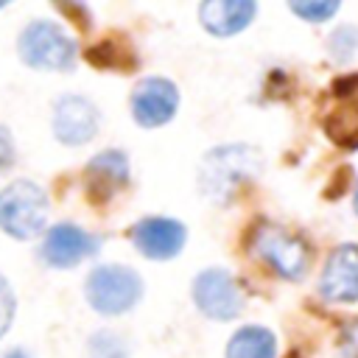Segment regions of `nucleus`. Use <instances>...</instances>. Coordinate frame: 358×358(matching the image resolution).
<instances>
[{
  "label": "nucleus",
  "instance_id": "obj_15",
  "mask_svg": "<svg viewBox=\"0 0 358 358\" xmlns=\"http://www.w3.org/2000/svg\"><path fill=\"white\" fill-rule=\"evenodd\" d=\"M355 81H350L352 90H347V103L336 109L333 117L327 120L330 137L341 145H358V84Z\"/></svg>",
  "mask_w": 358,
  "mask_h": 358
},
{
  "label": "nucleus",
  "instance_id": "obj_6",
  "mask_svg": "<svg viewBox=\"0 0 358 358\" xmlns=\"http://www.w3.org/2000/svg\"><path fill=\"white\" fill-rule=\"evenodd\" d=\"M193 302L207 319H235L243 310V291L227 268H207L193 280Z\"/></svg>",
  "mask_w": 358,
  "mask_h": 358
},
{
  "label": "nucleus",
  "instance_id": "obj_1",
  "mask_svg": "<svg viewBox=\"0 0 358 358\" xmlns=\"http://www.w3.org/2000/svg\"><path fill=\"white\" fill-rule=\"evenodd\" d=\"M263 168V154L255 145L246 143H232V145H218L204 154L201 168H199V187L213 204H229L232 196L257 179Z\"/></svg>",
  "mask_w": 358,
  "mask_h": 358
},
{
  "label": "nucleus",
  "instance_id": "obj_8",
  "mask_svg": "<svg viewBox=\"0 0 358 358\" xmlns=\"http://www.w3.org/2000/svg\"><path fill=\"white\" fill-rule=\"evenodd\" d=\"M319 294L327 302H341V305L358 302V246L355 243H341L330 252L319 277Z\"/></svg>",
  "mask_w": 358,
  "mask_h": 358
},
{
  "label": "nucleus",
  "instance_id": "obj_16",
  "mask_svg": "<svg viewBox=\"0 0 358 358\" xmlns=\"http://www.w3.org/2000/svg\"><path fill=\"white\" fill-rule=\"evenodd\" d=\"M87 59L92 62V64H98L101 70H126V64H131V53L129 50H123L117 42H112V39H103V42H98L92 50H87Z\"/></svg>",
  "mask_w": 358,
  "mask_h": 358
},
{
  "label": "nucleus",
  "instance_id": "obj_4",
  "mask_svg": "<svg viewBox=\"0 0 358 358\" xmlns=\"http://www.w3.org/2000/svg\"><path fill=\"white\" fill-rule=\"evenodd\" d=\"M143 296V280L129 266H98L87 277V302L103 316H120Z\"/></svg>",
  "mask_w": 358,
  "mask_h": 358
},
{
  "label": "nucleus",
  "instance_id": "obj_14",
  "mask_svg": "<svg viewBox=\"0 0 358 358\" xmlns=\"http://www.w3.org/2000/svg\"><path fill=\"white\" fill-rule=\"evenodd\" d=\"M227 358H277V338L257 324L241 327L227 344Z\"/></svg>",
  "mask_w": 358,
  "mask_h": 358
},
{
  "label": "nucleus",
  "instance_id": "obj_20",
  "mask_svg": "<svg viewBox=\"0 0 358 358\" xmlns=\"http://www.w3.org/2000/svg\"><path fill=\"white\" fill-rule=\"evenodd\" d=\"M14 308H17V299H14V291L8 285L6 277H0V336L11 327V319H14Z\"/></svg>",
  "mask_w": 358,
  "mask_h": 358
},
{
  "label": "nucleus",
  "instance_id": "obj_18",
  "mask_svg": "<svg viewBox=\"0 0 358 358\" xmlns=\"http://www.w3.org/2000/svg\"><path fill=\"white\" fill-rule=\"evenodd\" d=\"M341 0H288L291 11L308 22H324L336 14Z\"/></svg>",
  "mask_w": 358,
  "mask_h": 358
},
{
  "label": "nucleus",
  "instance_id": "obj_25",
  "mask_svg": "<svg viewBox=\"0 0 358 358\" xmlns=\"http://www.w3.org/2000/svg\"><path fill=\"white\" fill-rule=\"evenodd\" d=\"M355 213H358V185H355Z\"/></svg>",
  "mask_w": 358,
  "mask_h": 358
},
{
  "label": "nucleus",
  "instance_id": "obj_21",
  "mask_svg": "<svg viewBox=\"0 0 358 358\" xmlns=\"http://www.w3.org/2000/svg\"><path fill=\"white\" fill-rule=\"evenodd\" d=\"M53 6H56L62 14H67L73 22H78V25H87V22H90L87 3H84V0H53Z\"/></svg>",
  "mask_w": 358,
  "mask_h": 358
},
{
  "label": "nucleus",
  "instance_id": "obj_26",
  "mask_svg": "<svg viewBox=\"0 0 358 358\" xmlns=\"http://www.w3.org/2000/svg\"><path fill=\"white\" fill-rule=\"evenodd\" d=\"M8 3H11V0H0V8H3V6H8Z\"/></svg>",
  "mask_w": 358,
  "mask_h": 358
},
{
  "label": "nucleus",
  "instance_id": "obj_12",
  "mask_svg": "<svg viewBox=\"0 0 358 358\" xmlns=\"http://www.w3.org/2000/svg\"><path fill=\"white\" fill-rule=\"evenodd\" d=\"M84 176L87 193L95 201H106L129 185V159L123 151H101L87 162Z\"/></svg>",
  "mask_w": 358,
  "mask_h": 358
},
{
  "label": "nucleus",
  "instance_id": "obj_17",
  "mask_svg": "<svg viewBox=\"0 0 358 358\" xmlns=\"http://www.w3.org/2000/svg\"><path fill=\"white\" fill-rule=\"evenodd\" d=\"M330 53L336 62H350L355 53H358V28L355 25H341L330 34V42H327Z\"/></svg>",
  "mask_w": 358,
  "mask_h": 358
},
{
  "label": "nucleus",
  "instance_id": "obj_13",
  "mask_svg": "<svg viewBox=\"0 0 358 358\" xmlns=\"http://www.w3.org/2000/svg\"><path fill=\"white\" fill-rule=\"evenodd\" d=\"M257 11V0H201L199 20L213 36H232L243 31Z\"/></svg>",
  "mask_w": 358,
  "mask_h": 358
},
{
  "label": "nucleus",
  "instance_id": "obj_24",
  "mask_svg": "<svg viewBox=\"0 0 358 358\" xmlns=\"http://www.w3.org/2000/svg\"><path fill=\"white\" fill-rule=\"evenodd\" d=\"M3 358H31L28 352H22V350H11V352H6Z\"/></svg>",
  "mask_w": 358,
  "mask_h": 358
},
{
  "label": "nucleus",
  "instance_id": "obj_9",
  "mask_svg": "<svg viewBox=\"0 0 358 358\" xmlns=\"http://www.w3.org/2000/svg\"><path fill=\"white\" fill-rule=\"evenodd\" d=\"M101 115L92 101L81 95H64L53 109V134L64 145H84L98 134Z\"/></svg>",
  "mask_w": 358,
  "mask_h": 358
},
{
  "label": "nucleus",
  "instance_id": "obj_7",
  "mask_svg": "<svg viewBox=\"0 0 358 358\" xmlns=\"http://www.w3.org/2000/svg\"><path fill=\"white\" fill-rule=\"evenodd\" d=\"M129 106H131V117L140 126L154 129V126L168 123L176 115V109H179V90H176L173 81H168L162 76H148V78H143L131 90Z\"/></svg>",
  "mask_w": 358,
  "mask_h": 358
},
{
  "label": "nucleus",
  "instance_id": "obj_19",
  "mask_svg": "<svg viewBox=\"0 0 358 358\" xmlns=\"http://www.w3.org/2000/svg\"><path fill=\"white\" fill-rule=\"evenodd\" d=\"M90 358H129V355H126V344L115 333L101 330L90 338Z\"/></svg>",
  "mask_w": 358,
  "mask_h": 358
},
{
  "label": "nucleus",
  "instance_id": "obj_2",
  "mask_svg": "<svg viewBox=\"0 0 358 358\" xmlns=\"http://www.w3.org/2000/svg\"><path fill=\"white\" fill-rule=\"evenodd\" d=\"M48 196L31 179H17L0 190V229L11 238L28 241L45 229Z\"/></svg>",
  "mask_w": 358,
  "mask_h": 358
},
{
  "label": "nucleus",
  "instance_id": "obj_10",
  "mask_svg": "<svg viewBox=\"0 0 358 358\" xmlns=\"http://www.w3.org/2000/svg\"><path fill=\"white\" fill-rule=\"evenodd\" d=\"M101 238L84 232L76 224H53L42 243V260L53 268H70L98 252Z\"/></svg>",
  "mask_w": 358,
  "mask_h": 358
},
{
  "label": "nucleus",
  "instance_id": "obj_5",
  "mask_svg": "<svg viewBox=\"0 0 358 358\" xmlns=\"http://www.w3.org/2000/svg\"><path fill=\"white\" fill-rule=\"evenodd\" d=\"M252 246H255V255L263 263H268L274 274H280L285 280L305 277V271L310 266V252H308L305 241H299L296 235H291L288 229H282L277 224H260L252 235Z\"/></svg>",
  "mask_w": 358,
  "mask_h": 358
},
{
  "label": "nucleus",
  "instance_id": "obj_22",
  "mask_svg": "<svg viewBox=\"0 0 358 358\" xmlns=\"http://www.w3.org/2000/svg\"><path fill=\"white\" fill-rule=\"evenodd\" d=\"M14 165V140L6 126H0V173H6Z\"/></svg>",
  "mask_w": 358,
  "mask_h": 358
},
{
  "label": "nucleus",
  "instance_id": "obj_3",
  "mask_svg": "<svg viewBox=\"0 0 358 358\" xmlns=\"http://www.w3.org/2000/svg\"><path fill=\"white\" fill-rule=\"evenodd\" d=\"M20 59L34 70H73L78 48L76 39L50 20H34L20 34Z\"/></svg>",
  "mask_w": 358,
  "mask_h": 358
},
{
  "label": "nucleus",
  "instance_id": "obj_23",
  "mask_svg": "<svg viewBox=\"0 0 358 358\" xmlns=\"http://www.w3.org/2000/svg\"><path fill=\"white\" fill-rule=\"evenodd\" d=\"M347 338H344V344H347V350L341 352L344 358H358V336H355V327H350V333H344Z\"/></svg>",
  "mask_w": 358,
  "mask_h": 358
},
{
  "label": "nucleus",
  "instance_id": "obj_11",
  "mask_svg": "<svg viewBox=\"0 0 358 358\" xmlns=\"http://www.w3.org/2000/svg\"><path fill=\"white\" fill-rule=\"evenodd\" d=\"M131 243L137 246L140 255L151 257V260H168L173 255L182 252L185 246V227L173 218H143L129 229Z\"/></svg>",
  "mask_w": 358,
  "mask_h": 358
}]
</instances>
